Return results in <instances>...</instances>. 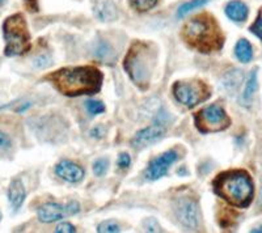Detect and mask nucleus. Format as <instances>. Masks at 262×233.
I'll list each match as a JSON object with an SVG mask.
<instances>
[{
  "label": "nucleus",
  "mask_w": 262,
  "mask_h": 233,
  "mask_svg": "<svg viewBox=\"0 0 262 233\" xmlns=\"http://www.w3.org/2000/svg\"><path fill=\"white\" fill-rule=\"evenodd\" d=\"M196 129L202 134H209V132L223 131L229 126L228 115L226 114L224 109L219 105H210L202 109L195 114L194 118Z\"/></svg>",
  "instance_id": "obj_6"
},
{
  "label": "nucleus",
  "mask_w": 262,
  "mask_h": 233,
  "mask_svg": "<svg viewBox=\"0 0 262 233\" xmlns=\"http://www.w3.org/2000/svg\"><path fill=\"white\" fill-rule=\"evenodd\" d=\"M105 135V129L102 127V126H96V127H93L92 130H91V136L92 137H102Z\"/></svg>",
  "instance_id": "obj_31"
},
{
  "label": "nucleus",
  "mask_w": 262,
  "mask_h": 233,
  "mask_svg": "<svg viewBox=\"0 0 262 233\" xmlns=\"http://www.w3.org/2000/svg\"><path fill=\"white\" fill-rule=\"evenodd\" d=\"M93 12L101 22H112L118 18V11L113 0H98L93 7Z\"/></svg>",
  "instance_id": "obj_13"
},
{
  "label": "nucleus",
  "mask_w": 262,
  "mask_h": 233,
  "mask_svg": "<svg viewBox=\"0 0 262 233\" xmlns=\"http://www.w3.org/2000/svg\"><path fill=\"white\" fill-rule=\"evenodd\" d=\"M51 63H53V59H51L50 55L48 54H42L39 57H37L36 59L33 60V64L37 68H48L49 66H51Z\"/></svg>",
  "instance_id": "obj_25"
},
{
  "label": "nucleus",
  "mask_w": 262,
  "mask_h": 233,
  "mask_svg": "<svg viewBox=\"0 0 262 233\" xmlns=\"http://www.w3.org/2000/svg\"><path fill=\"white\" fill-rule=\"evenodd\" d=\"M173 211L177 220L188 228H196L200 223L198 202L190 195H180L173 202Z\"/></svg>",
  "instance_id": "obj_8"
},
{
  "label": "nucleus",
  "mask_w": 262,
  "mask_h": 233,
  "mask_svg": "<svg viewBox=\"0 0 262 233\" xmlns=\"http://www.w3.org/2000/svg\"><path fill=\"white\" fill-rule=\"evenodd\" d=\"M55 173H57L58 177L71 183L80 182L81 179L84 178L83 168L80 165L70 161V160H63V161L58 162L57 167H55Z\"/></svg>",
  "instance_id": "obj_12"
},
{
  "label": "nucleus",
  "mask_w": 262,
  "mask_h": 233,
  "mask_svg": "<svg viewBox=\"0 0 262 233\" xmlns=\"http://www.w3.org/2000/svg\"><path fill=\"white\" fill-rule=\"evenodd\" d=\"M62 95L70 97L81 95H95L101 89L102 74L95 67L62 68L46 76Z\"/></svg>",
  "instance_id": "obj_1"
},
{
  "label": "nucleus",
  "mask_w": 262,
  "mask_h": 233,
  "mask_svg": "<svg viewBox=\"0 0 262 233\" xmlns=\"http://www.w3.org/2000/svg\"><path fill=\"white\" fill-rule=\"evenodd\" d=\"M177 158H179V153L176 151H167V152L149 162L144 177L148 181H156V179L161 178V177L167 174L170 165L177 161Z\"/></svg>",
  "instance_id": "obj_10"
},
{
  "label": "nucleus",
  "mask_w": 262,
  "mask_h": 233,
  "mask_svg": "<svg viewBox=\"0 0 262 233\" xmlns=\"http://www.w3.org/2000/svg\"><path fill=\"white\" fill-rule=\"evenodd\" d=\"M155 51H152L148 43L142 41L134 42L126 54L123 67L127 75L142 89L149 87L152 71L155 67Z\"/></svg>",
  "instance_id": "obj_4"
},
{
  "label": "nucleus",
  "mask_w": 262,
  "mask_h": 233,
  "mask_svg": "<svg viewBox=\"0 0 262 233\" xmlns=\"http://www.w3.org/2000/svg\"><path fill=\"white\" fill-rule=\"evenodd\" d=\"M158 0H130V4L133 8H135L139 12H146L156 6Z\"/></svg>",
  "instance_id": "obj_21"
},
{
  "label": "nucleus",
  "mask_w": 262,
  "mask_h": 233,
  "mask_svg": "<svg viewBox=\"0 0 262 233\" xmlns=\"http://www.w3.org/2000/svg\"><path fill=\"white\" fill-rule=\"evenodd\" d=\"M107 167H109V162H107L106 158H98L97 161H95V164H93V173L97 177H102L106 173Z\"/></svg>",
  "instance_id": "obj_23"
},
{
  "label": "nucleus",
  "mask_w": 262,
  "mask_h": 233,
  "mask_svg": "<svg viewBox=\"0 0 262 233\" xmlns=\"http://www.w3.org/2000/svg\"><path fill=\"white\" fill-rule=\"evenodd\" d=\"M235 54L237 57V59L243 63H248L252 60V58H253V50H252V46H250V43L247 39H240L236 43Z\"/></svg>",
  "instance_id": "obj_18"
},
{
  "label": "nucleus",
  "mask_w": 262,
  "mask_h": 233,
  "mask_svg": "<svg viewBox=\"0 0 262 233\" xmlns=\"http://www.w3.org/2000/svg\"><path fill=\"white\" fill-rule=\"evenodd\" d=\"M181 36L191 49L205 54L221 50L224 45V37L216 21L209 15L196 16L189 20L182 28Z\"/></svg>",
  "instance_id": "obj_2"
},
{
  "label": "nucleus",
  "mask_w": 262,
  "mask_h": 233,
  "mask_svg": "<svg viewBox=\"0 0 262 233\" xmlns=\"http://www.w3.org/2000/svg\"><path fill=\"white\" fill-rule=\"evenodd\" d=\"M3 36L6 41L4 54L7 57H17L30 50V34L23 15L9 16L4 21Z\"/></svg>",
  "instance_id": "obj_5"
},
{
  "label": "nucleus",
  "mask_w": 262,
  "mask_h": 233,
  "mask_svg": "<svg viewBox=\"0 0 262 233\" xmlns=\"http://www.w3.org/2000/svg\"><path fill=\"white\" fill-rule=\"evenodd\" d=\"M119 230V225L116 221H104L97 227V232L100 233H117Z\"/></svg>",
  "instance_id": "obj_24"
},
{
  "label": "nucleus",
  "mask_w": 262,
  "mask_h": 233,
  "mask_svg": "<svg viewBox=\"0 0 262 233\" xmlns=\"http://www.w3.org/2000/svg\"><path fill=\"white\" fill-rule=\"evenodd\" d=\"M144 229L148 230V232H159L160 230V227L159 224L156 223L155 219H147L144 221Z\"/></svg>",
  "instance_id": "obj_29"
},
{
  "label": "nucleus",
  "mask_w": 262,
  "mask_h": 233,
  "mask_svg": "<svg viewBox=\"0 0 262 233\" xmlns=\"http://www.w3.org/2000/svg\"><path fill=\"white\" fill-rule=\"evenodd\" d=\"M258 81H257V68H254L253 71L250 72L249 78H248L247 85H245L244 93H243V105L245 106H249L252 104V100H253L254 92L257 90V85H258Z\"/></svg>",
  "instance_id": "obj_17"
},
{
  "label": "nucleus",
  "mask_w": 262,
  "mask_h": 233,
  "mask_svg": "<svg viewBox=\"0 0 262 233\" xmlns=\"http://www.w3.org/2000/svg\"><path fill=\"white\" fill-rule=\"evenodd\" d=\"M55 232L57 233H74V232H76V228H75L72 224H70V223H62V224L58 225L57 229H55Z\"/></svg>",
  "instance_id": "obj_30"
},
{
  "label": "nucleus",
  "mask_w": 262,
  "mask_h": 233,
  "mask_svg": "<svg viewBox=\"0 0 262 233\" xmlns=\"http://www.w3.org/2000/svg\"><path fill=\"white\" fill-rule=\"evenodd\" d=\"M250 32L253 34H256V36L262 41V12L259 13L257 20L254 21V24L250 27Z\"/></svg>",
  "instance_id": "obj_26"
},
{
  "label": "nucleus",
  "mask_w": 262,
  "mask_h": 233,
  "mask_svg": "<svg viewBox=\"0 0 262 233\" xmlns=\"http://www.w3.org/2000/svg\"><path fill=\"white\" fill-rule=\"evenodd\" d=\"M11 146H12V142L8 135L0 131V150H9Z\"/></svg>",
  "instance_id": "obj_28"
},
{
  "label": "nucleus",
  "mask_w": 262,
  "mask_h": 233,
  "mask_svg": "<svg viewBox=\"0 0 262 233\" xmlns=\"http://www.w3.org/2000/svg\"><path fill=\"white\" fill-rule=\"evenodd\" d=\"M252 232H262V227L256 228V229H253V230H252Z\"/></svg>",
  "instance_id": "obj_32"
},
{
  "label": "nucleus",
  "mask_w": 262,
  "mask_h": 233,
  "mask_svg": "<svg viewBox=\"0 0 262 233\" xmlns=\"http://www.w3.org/2000/svg\"><path fill=\"white\" fill-rule=\"evenodd\" d=\"M207 2H209V0H191V2H189V3L182 4V6L179 8L177 16H179V17H184V16H186L188 13H190L191 11H194V9L205 6Z\"/></svg>",
  "instance_id": "obj_20"
},
{
  "label": "nucleus",
  "mask_w": 262,
  "mask_h": 233,
  "mask_svg": "<svg viewBox=\"0 0 262 233\" xmlns=\"http://www.w3.org/2000/svg\"><path fill=\"white\" fill-rule=\"evenodd\" d=\"M214 192L231 206L245 208L253 199V182L245 171H227L212 182Z\"/></svg>",
  "instance_id": "obj_3"
},
{
  "label": "nucleus",
  "mask_w": 262,
  "mask_h": 233,
  "mask_svg": "<svg viewBox=\"0 0 262 233\" xmlns=\"http://www.w3.org/2000/svg\"><path fill=\"white\" fill-rule=\"evenodd\" d=\"M226 15L236 22H242L248 17V7L240 0H233L227 4Z\"/></svg>",
  "instance_id": "obj_15"
},
{
  "label": "nucleus",
  "mask_w": 262,
  "mask_h": 233,
  "mask_svg": "<svg viewBox=\"0 0 262 233\" xmlns=\"http://www.w3.org/2000/svg\"><path fill=\"white\" fill-rule=\"evenodd\" d=\"M172 92L177 101L188 108H194L210 97L209 87L203 81H177Z\"/></svg>",
  "instance_id": "obj_7"
},
{
  "label": "nucleus",
  "mask_w": 262,
  "mask_h": 233,
  "mask_svg": "<svg viewBox=\"0 0 262 233\" xmlns=\"http://www.w3.org/2000/svg\"><path fill=\"white\" fill-rule=\"evenodd\" d=\"M86 110L91 115H97V114H101L105 111V106L101 101H96V100H91V101H86L85 104Z\"/></svg>",
  "instance_id": "obj_22"
},
{
  "label": "nucleus",
  "mask_w": 262,
  "mask_h": 233,
  "mask_svg": "<svg viewBox=\"0 0 262 233\" xmlns=\"http://www.w3.org/2000/svg\"><path fill=\"white\" fill-rule=\"evenodd\" d=\"M164 134H165V125L156 122L155 125L149 126L147 129L140 130L139 132H137V135L131 141V146L137 148V150L138 148H143L148 144L158 142L159 139L163 137Z\"/></svg>",
  "instance_id": "obj_11"
},
{
  "label": "nucleus",
  "mask_w": 262,
  "mask_h": 233,
  "mask_svg": "<svg viewBox=\"0 0 262 233\" xmlns=\"http://www.w3.org/2000/svg\"><path fill=\"white\" fill-rule=\"evenodd\" d=\"M95 55L98 59L111 62V60L114 59V50L107 42L100 41L95 49Z\"/></svg>",
  "instance_id": "obj_19"
},
{
  "label": "nucleus",
  "mask_w": 262,
  "mask_h": 233,
  "mask_svg": "<svg viewBox=\"0 0 262 233\" xmlns=\"http://www.w3.org/2000/svg\"><path fill=\"white\" fill-rule=\"evenodd\" d=\"M0 219H2V215H0Z\"/></svg>",
  "instance_id": "obj_34"
},
{
  "label": "nucleus",
  "mask_w": 262,
  "mask_h": 233,
  "mask_svg": "<svg viewBox=\"0 0 262 233\" xmlns=\"http://www.w3.org/2000/svg\"><path fill=\"white\" fill-rule=\"evenodd\" d=\"M80 211L78 202H70L67 206H60L57 203H46L42 204L37 211L39 221L42 223H54L64 216H72Z\"/></svg>",
  "instance_id": "obj_9"
},
{
  "label": "nucleus",
  "mask_w": 262,
  "mask_h": 233,
  "mask_svg": "<svg viewBox=\"0 0 262 233\" xmlns=\"http://www.w3.org/2000/svg\"><path fill=\"white\" fill-rule=\"evenodd\" d=\"M25 197H27V192H25L24 183L21 182L20 179H13L8 189V200L11 207L17 211L24 203Z\"/></svg>",
  "instance_id": "obj_14"
},
{
  "label": "nucleus",
  "mask_w": 262,
  "mask_h": 233,
  "mask_svg": "<svg viewBox=\"0 0 262 233\" xmlns=\"http://www.w3.org/2000/svg\"><path fill=\"white\" fill-rule=\"evenodd\" d=\"M242 81H243L242 71L233 69V71H229L228 74L224 76L223 81H222V85H223V88L229 93V95H233L235 92H237L238 87L242 85Z\"/></svg>",
  "instance_id": "obj_16"
},
{
  "label": "nucleus",
  "mask_w": 262,
  "mask_h": 233,
  "mask_svg": "<svg viewBox=\"0 0 262 233\" xmlns=\"http://www.w3.org/2000/svg\"><path fill=\"white\" fill-rule=\"evenodd\" d=\"M117 162H118V167L121 168V169H127L131 164L130 155H128V153H125V152L121 153L118 157V161Z\"/></svg>",
  "instance_id": "obj_27"
},
{
  "label": "nucleus",
  "mask_w": 262,
  "mask_h": 233,
  "mask_svg": "<svg viewBox=\"0 0 262 233\" xmlns=\"http://www.w3.org/2000/svg\"><path fill=\"white\" fill-rule=\"evenodd\" d=\"M3 3H4V0H0V6H2Z\"/></svg>",
  "instance_id": "obj_33"
}]
</instances>
